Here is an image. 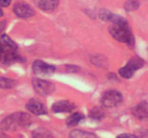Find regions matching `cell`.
Wrapping results in <instances>:
<instances>
[{"label": "cell", "instance_id": "cell-1", "mask_svg": "<svg viewBox=\"0 0 148 138\" xmlns=\"http://www.w3.org/2000/svg\"><path fill=\"white\" fill-rule=\"evenodd\" d=\"M110 22L112 24L110 26L109 32L113 37L130 46L134 45V37L127 20L122 16L113 14Z\"/></svg>", "mask_w": 148, "mask_h": 138}, {"label": "cell", "instance_id": "cell-2", "mask_svg": "<svg viewBox=\"0 0 148 138\" xmlns=\"http://www.w3.org/2000/svg\"><path fill=\"white\" fill-rule=\"evenodd\" d=\"M31 123L29 114L23 112L11 114L1 122V128L5 131H14L18 127L28 126Z\"/></svg>", "mask_w": 148, "mask_h": 138}, {"label": "cell", "instance_id": "cell-3", "mask_svg": "<svg viewBox=\"0 0 148 138\" xmlns=\"http://www.w3.org/2000/svg\"><path fill=\"white\" fill-rule=\"evenodd\" d=\"M145 61L140 57H133L128 61V63L121 68L119 70L120 76L124 78H130L134 76V73L144 66Z\"/></svg>", "mask_w": 148, "mask_h": 138}, {"label": "cell", "instance_id": "cell-4", "mask_svg": "<svg viewBox=\"0 0 148 138\" xmlns=\"http://www.w3.org/2000/svg\"><path fill=\"white\" fill-rule=\"evenodd\" d=\"M122 100L123 96L120 92L111 90L105 92L103 94L101 99V103L105 107L112 108L120 104Z\"/></svg>", "mask_w": 148, "mask_h": 138}, {"label": "cell", "instance_id": "cell-5", "mask_svg": "<svg viewBox=\"0 0 148 138\" xmlns=\"http://www.w3.org/2000/svg\"><path fill=\"white\" fill-rule=\"evenodd\" d=\"M0 50L4 58L17 53V45L7 34H4L0 37Z\"/></svg>", "mask_w": 148, "mask_h": 138}, {"label": "cell", "instance_id": "cell-6", "mask_svg": "<svg viewBox=\"0 0 148 138\" xmlns=\"http://www.w3.org/2000/svg\"><path fill=\"white\" fill-rule=\"evenodd\" d=\"M33 86L34 90L38 93L43 96L51 94L54 91V85L47 80L39 78H35L33 80Z\"/></svg>", "mask_w": 148, "mask_h": 138}, {"label": "cell", "instance_id": "cell-7", "mask_svg": "<svg viewBox=\"0 0 148 138\" xmlns=\"http://www.w3.org/2000/svg\"><path fill=\"white\" fill-rule=\"evenodd\" d=\"M13 11L16 16L20 18L26 19L32 17L34 14V9L29 4L23 2H18L13 7Z\"/></svg>", "mask_w": 148, "mask_h": 138}, {"label": "cell", "instance_id": "cell-8", "mask_svg": "<svg viewBox=\"0 0 148 138\" xmlns=\"http://www.w3.org/2000/svg\"><path fill=\"white\" fill-rule=\"evenodd\" d=\"M33 70L36 74L48 75L51 74L56 70L55 66L48 64L42 60H36L33 63Z\"/></svg>", "mask_w": 148, "mask_h": 138}, {"label": "cell", "instance_id": "cell-9", "mask_svg": "<svg viewBox=\"0 0 148 138\" xmlns=\"http://www.w3.org/2000/svg\"><path fill=\"white\" fill-rule=\"evenodd\" d=\"M26 108L29 112L35 115H42L46 114V109L43 103L37 99H31L26 104Z\"/></svg>", "mask_w": 148, "mask_h": 138}, {"label": "cell", "instance_id": "cell-10", "mask_svg": "<svg viewBox=\"0 0 148 138\" xmlns=\"http://www.w3.org/2000/svg\"><path fill=\"white\" fill-rule=\"evenodd\" d=\"M133 115L137 119L141 121H146L148 119V103L145 101H143L141 103L136 105L132 109Z\"/></svg>", "mask_w": 148, "mask_h": 138}, {"label": "cell", "instance_id": "cell-11", "mask_svg": "<svg viewBox=\"0 0 148 138\" xmlns=\"http://www.w3.org/2000/svg\"><path fill=\"white\" fill-rule=\"evenodd\" d=\"M75 109V105L68 101H59L52 106V110L56 113L60 112H70Z\"/></svg>", "mask_w": 148, "mask_h": 138}, {"label": "cell", "instance_id": "cell-12", "mask_svg": "<svg viewBox=\"0 0 148 138\" xmlns=\"http://www.w3.org/2000/svg\"><path fill=\"white\" fill-rule=\"evenodd\" d=\"M35 4L43 11L54 10L59 4V0H35Z\"/></svg>", "mask_w": 148, "mask_h": 138}, {"label": "cell", "instance_id": "cell-13", "mask_svg": "<svg viewBox=\"0 0 148 138\" xmlns=\"http://www.w3.org/2000/svg\"><path fill=\"white\" fill-rule=\"evenodd\" d=\"M83 119V114H82L81 113H79V112H76V113H74L73 114H72L68 118L67 121H66V124L69 126H76Z\"/></svg>", "mask_w": 148, "mask_h": 138}, {"label": "cell", "instance_id": "cell-14", "mask_svg": "<svg viewBox=\"0 0 148 138\" xmlns=\"http://www.w3.org/2000/svg\"><path fill=\"white\" fill-rule=\"evenodd\" d=\"M71 137H95L96 135H94L91 132H85L83 130H79V129H75L72 131L70 134Z\"/></svg>", "mask_w": 148, "mask_h": 138}, {"label": "cell", "instance_id": "cell-15", "mask_svg": "<svg viewBox=\"0 0 148 138\" xmlns=\"http://www.w3.org/2000/svg\"><path fill=\"white\" fill-rule=\"evenodd\" d=\"M16 85V81L5 77H0V88L4 89H12Z\"/></svg>", "mask_w": 148, "mask_h": 138}, {"label": "cell", "instance_id": "cell-16", "mask_svg": "<svg viewBox=\"0 0 148 138\" xmlns=\"http://www.w3.org/2000/svg\"><path fill=\"white\" fill-rule=\"evenodd\" d=\"M105 115L103 110L101 108L95 107L91 109L90 112V116L93 119H97V120H101Z\"/></svg>", "mask_w": 148, "mask_h": 138}, {"label": "cell", "instance_id": "cell-17", "mask_svg": "<svg viewBox=\"0 0 148 138\" xmlns=\"http://www.w3.org/2000/svg\"><path fill=\"white\" fill-rule=\"evenodd\" d=\"M140 5L138 0H127L124 4V9L128 12L134 11L140 7Z\"/></svg>", "mask_w": 148, "mask_h": 138}, {"label": "cell", "instance_id": "cell-18", "mask_svg": "<svg viewBox=\"0 0 148 138\" xmlns=\"http://www.w3.org/2000/svg\"><path fill=\"white\" fill-rule=\"evenodd\" d=\"M113 14L110 11L107 9H103L100 12L99 17L101 20H104V21H110L111 20V17H112Z\"/></svg>", "mask_w": 148, "mask_h": 138}, {"label": "cell", "instance_id": "cell-19", "mask_svg": "<svg viewBox=\"0 0 148 138\" xmlns=\"http://www.w3.org/2000/svg\"><path fill=\"white\" fill-rule=\"evenodd\" d=\"M12 0H0V7H8Z\"/></svg>", "mask_w": 148, "mask_h": 138}, {"label": "cell", "instance_id": "cell-20", "mask_svg": "<svg viewBox=\"0 0 148 138\" xmlns=\"http://www.w3.org/2000/svg\"><path fill=\"white\" fill-rule=\"evenodd\" d=\"M118 137H137V135H131V134H121V135H119Z\"/></svg>", "mask_w": 148, "mask_h": 138}, {"label": "cell", "instance_id": "cell-21", "mask_svg": "<svg viewBox=\"0 0 148 138\" xmlns=\"http://www.w3.org/2000/svg\"><path fill=\"white\" fill-rule=\"evenodd\" d=\"M6 27V22L5 21H1L0 22V34L3 32Z\"/></svg>", "mask_w": 148, "mask_h": 138}, {"label": "cell", "instance_id": "cell-22", "mask_svg": "<svg viewBox=\"0 0 148 138\" xmlns=\"http://www.w3.org/2000/svg\"><path fill=\"white\" fill-rule=\"evenodd\" d=\"M39 132H40V133H41V132H40V130H39ZM35 133L36 134H38V135H33V136L34 137H40V135H39V133L38 132H35ZM51 135H46V134H43V135H42V137H50Z\"/></svg>", "mask_w": 148, "mask_h": 138}, {"label": "cell", "instance_id": "cell-23", "mask_svg": "<svg viewBox=\"0 0 148 138\" xmlns=\"http://www.w3.org/2000/svg\"><path fill=\"white\" fill-rule=\"evenodd\" d=\"M141 133V137H148V131L147 130H143V132H140Z\"/></svg>", "mask_w": 148, "mask_h": 138}, {"label": "cell", "instance_id": "cell-24", "mask_svg": "<svg viewBox=\"0 0 148 138\" xmlns=\"http://www.w3.org/2000/svg\"><path fill=\"white\" fill-rule=\"evenodd\" d=\"M4 15V12H3V10L1 9V8L0 7V17H2Z\"/></svg>", "mask_w": 148, "mask_h": 138}, {"label": "cell", "instance_id": "cell-25", "mask_svg": "<svg viewBox=\"0 0 148 138\" xmlns=\"http://www.w3.org/2000/svg\"><path fill=\"white\" fill-rule=\"evenodd\" d=\"M1 58H2V53H1V50H0V60H1Z\"/></svg>", "mask_w": 148, "mask_h": 138}]
</instances>
